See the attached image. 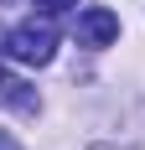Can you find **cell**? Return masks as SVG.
I'll list each match as a JSON object with an SVG mask.
<instances>
[{
  "instance_id": "3957f363",
  "label": "cell",
  "mask_w": 145,
  "mask_h": 150,
  "mask_svg": "<svg viewBox=\"0 0 145 150\" xmlns=\"http://www.w3.org/2000/svg\"><path fill=\"white\" fill-rule=\"evenodd\" d=\"M0 109L36 114V109H42V98H36V88H31V83H21L16 73H0Z\"/></svg>"
},
{
  "instance_id": "5b68a950",
  "label": "cell",
  "mask_w": 145,
  "mask_h": 150,
  "mask_svg": "<svg viewBox=\"0 0 145 150\" xmlns=\"http://www.w3.org/2000/svg\"><path fill=\"white\" fill-rule=\"evenodd\" d=\"M0 150H21V145H16V135H11V129H0Z\"/></svg>"
},
{
  "instance_id": "7a4b0ae2",
  "label": "cell",
  "mask_w": 145,
  "mask_h": 150,
  "mask_svg": "<svg viewBox=\"0 0 145 150\" xmlns=\"http://www.w3.org/2000/svg\"><path fill=\"white\" fill-rule=\"evenodd\" d=\"M119 36V16L104 11V5H88L83 16H78V42L83 47H109Z\"/></svg>"
},
{
  "instance_id": "277c9868",
  "label": "cell",
  "mask_w": 145,
  "mask_h": 150,
  "mask_svg": "<svg viewBox=\"0 0 145 150\" xmlns=\"http://www.w3.org/2000/svg\"><path fill=\"white\" fill-rule=\"evenodd\" d=\"M36 5H42L47 16H62V11H72V5H78V0H36Z\"/></svg>"
},
{
  "instance_id": "6da1fadb",
  "label": "cell",
  "mask_w": 145,
  "mask_h": 150,
  "mask_svg": "<svg viewBox=\"0 0 145 150\" xmlns=\"http://www.w3.org/2000/svg\"><path fill=\"white\" fill-rule=\"evenodd\" d=\"M57 52V31L52 21H21V26L5 31V57L21 62V67H47Z\"/></svg>"
}]
</instances>
